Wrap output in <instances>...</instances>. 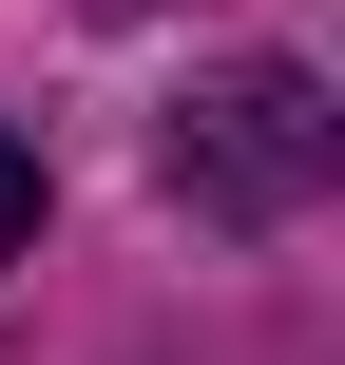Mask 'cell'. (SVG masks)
Here are the masks:
<instances>
[{
  "mask_svg": "<svg viewBox=\"0 0 345 365\" xmlns=\"http://www.w3.org/2000/svg\"><path fill=\"white\" fill-rule=\"evenodd\" d=\"M154 173H173V212H192V231H288V212H327L345 115H327V77H307V58H211V77L173 96Z\"/></svg>",
  "mask_w": 345,
  "mask_h": 365,
  "instance_id": "obj_1",
  "label": "cell"
},
{
  "mask_svg": "<svg viewBox=\"0 0 345 365\" xmlns=\"http://www.w3.org/2000/svg\"><path fill=\"white\" fill-rule=\"evenodd\" d=\"M38 250V135H0V269Z\"/></svg>",
  "mask_w": 345,
  "mask_h": 365,
  "instance_id": "obj_2",
  "label": "cell"
}]
</instances>
